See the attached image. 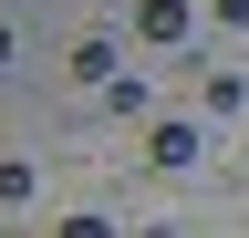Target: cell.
I'll return each mask as SVG.
<instances>
[{"label":"cell","instance_id":"obj_1","mask_svg":"<svg viewBox=\"0 0 249 238\" xmlns=\"http://www.w3.org/2000/svg\"><path fill=\"white\" fill-rule=\"evenodd\" d=\"M124 21H135V42H145V52H177V42H187V0H135Z\"/></svg>","mask_w":249,"mask_h":238},{"label":"cell","instance_id":"obj_2","mask_svg":"<svg viewBox=\"0 0 249 238\" xmlns=\"http://www.w3.org/2000/svg\"><path fill=\"white\" fill-rule=\"evenodd\" d=\"M145 166L156 176H187L197 166V125H145Z\"/></svg>","mask_w":249,"mask_h":238},{"label":"cell","instance_id":"obj_3","mask_svg":"<svg viewBox=\"0 0 249 238\" xmlns=\"http://www.w3.org/2000/svg\"><path fill=\"white\" fill-rule=\"evenodd\" d=\"M239 104H249L239 73H208V83H197V114H208V125H239Z\"/></svg>","mask_w":249,"mask_h":238},{"label":"cell","instance_id":"obj_4","mask_svg":"<svg viewBox=\"0 0 249 238\" xmlns=\"http://www.w3.org/2000/svg\"><path fill=\"white\" fill-rule=\"evenodd\" d=\"M73 83H114V42H104V32L73 42Z\"/></svg>","mask_w":249,"mask_h":238},{"label":"cell","instance_id":"obj_5","mask_svg":"<svg viewBox=\"0 0 249 238\" xmlns=\"http://www.w3.org/2000/svg\"><path fill=\"white\" fill-rule=\"evenodd\" d=\"M208 11H218V21H229V32H249V0H208Z\"/></svg>","mask_w":249,"mask_h":238},{"label":"cell","instance_id":"obj_6","mask_svg":"<svg viewBox=\"0 0 249 238\" xmlns=\"http://www.w3.org/2000/svg\"><path fill=\"white\" fill-rule=\"evenodd\" d=\"M62 238H114V228L104 218H62Z\"/></svg>","mask_w":249,"mask_h":238},{"label":"cell","instance_id":"obj_7","mask_svg":"<svg viewBox=\"0 0 249 238\" xmlns=\"http://www.w3.org/2000/svg\"><path fill=\"white\" fill-rule=\"evenodd\" d=\"M0 63H11V21H0Z\"/></svg>","mask_w":249,"mask_h":238}]
</instances>
